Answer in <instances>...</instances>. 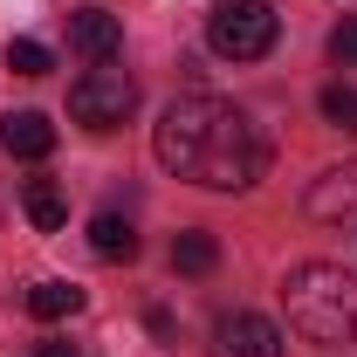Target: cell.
Wrapping results in <instances>:
<instances>
[{"label":"cell","instance_id":"6da1fadb","mask_svg":"<svg viewBox=\"0 0 357 357\" xmlns=\"http://www.w3.org/2000/svg\"><path fill=\"white\" fill-rule=\"evenodd\" d=\"M151 151L158 165L185 185H206V192H248L255 178L268 172V137L255 131V117L227 96H172L158 131H151Z\"/></svg>","mask_w":357,"mask_h":357},{"label":"cell","instance_id":"ba28073f","mask_svg":"<svg viewBox=\"0 0 357 357\" xmlns=\"http://www.w3.org/2000/svg\"><path fill=\"white\" fill-rule=\"evenodd\" d=\"M0 144H7L14 158H48V151H55V124H48L42 110H14V117L0 124Z\"/></svg>","mask_w":357,"mask_h":357},{"label":"cell","instance_id":"8992f818","mask_svg":"<svg viewBox=\"0 0 357 357\" xmlns=\"http://www.w3.org/2000/svg\"><path fill=\"white\" fill-rule=\"evenodd\" d=\"M310 220L323 227H357V165H337L310 185Z\"/></svg>","mask_w":357,"mask_h":357},{"label":"cell","instance_id":"2e32d148","mask_svg":"<svg viewBox=\"0 0 357 357\" xmlns=\"http://www.w3.org/2000/svg\"><path fill=\"white\" fill-rule=\"evenodd\" d=\"M35 357H76V344H42Z\"/></svg>","mask_w":357,"mask_h":357},{"label":"cell","instance_id":"30bf717a","mask_svg":"<svg viewBox=\"0 0 357 357\" xmlns=\"http://www.w3.org/2000/svg\"><path fill=\"white\" fill-rule=\"evenodd\" d=\"M21 206H28V220L42 227V234H55V227L69 220V199H62V185H55V178H28Z\"/></svg>","mask_w":357,"mask_h":357},{"label":"cell","instance_id":"7a4b0ae2","mask_svg":"<svg viewBox=\"0 0 357 357\" xmlns=\"http://www.w3.org/2000/svg\"><path fill=\"white\" fill-rule=\"evenodd\" d=\"M282 303L289 323L310 344H351L357 337V275L337 261H296L282 275Z\"/></svg>","mask_w":357,"mask_h":357},{"label":"cell","instance_id":"8fae6325","mask_svg":"<svg viewBox=\"0 0 357 357\" xmlns=\"http://www.w3.org/2000/svg\"><path fill=\"white\" fill-rule=\"evenodd\" d=\"M28 310L42 316V323H62V316L83 310V289H76V282H35V289H28Z\"/></svg>","mask_w":357,"mask_h":357},{"label":"cell","instance_id":"4fadbf2b","mask_svg":"<svg viewBox=\"0 0 357 357\" xmlns=\"http://www.w3.org/2000/svg\"><path fill=\"white\" fill-rule=\"evenodd\" d=\"M323 117H330L337 131L357 137V89H351V83H330V89H323Z\"/></svg>","mask_w":357,"mask_h":357},{"label":"cell","instance_id":"52a82bcc","mask_svg":"<svg viewBox=\"0 0 357 357\" xmlns=\"http://www.w3.org/2000/svg\"><path fill=\"white\" fill-rule=\"evenodd\" d=\"M69 42H76L83 62H117V48H124V21L103 14V7H83V14L69 21Z\"/></svg>","mask_w":357,"mask_h":357},{"label":"cell","instance_id":"7c38bea8","mask_svg":"<svg viewBox=\"0 0 357 357\" xmlns=\"http://www.w3.org/2000/svg\"><path fill=\"white\" fill-rule=\"evenodd\" d=\"M213 261H220V241H213V234L192 227V234L172 241V268H178V275H213Z\"/></svg>","mask_w":357,"mask_h":357},{"label":"cell","instance_id":"9a60e30c","mask_svg":"<svg viewBox=\"0 0 357 357\" xmlns=\"http://www.w3.org/2000/svg\"><path fill=\"white\" fill-rule=\"evenodd\" d=\"M330 62L357 69V21H337V28H330Z\"/></svg>","mask_w":357,"mask_h":357},{"label":"cell","instance_id":"3957f363","mask_svg":"<svg viewBox=\"0 0 357 357\" xmlns=\"http://www.w3.org/2000/svg\"><path fill=\"white\" fill-rule=\"evenodd\" d=\"M275 35H282V14L268 0H220L206 14V48L227 62H261L275 48Z\"/></svg>","mask_w":357,"mask_h":357},{"label":"cell","instance_id":"9c48e42d","mask_svg":"<svg viewBox=\"0 0 357 357\" xmlns=\"http://www.w3.org/2000/svg\"><path fill=\"white\" fill-rule=\"evenodd\" d=\"M89 248H96V261H131L137 255V227L124 213H96L89 220Z\"/></svg>","mask_w":357,"mask_h":357},{"label":"cell","instance_id":"5b68a950","mask_svg":"<svg viewBox=\"0 0 357 357\" xmlns=\"http://www.w3.org/2000/svg\"><path fill=\"white\" fill-rule=\"evenodd\" d=\"M213 357H282V330L255 310H234L213 323Z\"/></svg>","mask_w":357,"mask_h":357},{"label":"cell","instance_id":"5bb4252c","mask_svg":"<svg viewBox=\"0 0 357 357\" xmlns=\"http://www.w3.org/2000/svg\"><path fill=\"white\" fill-rule=\"evenodd\" d=\"M7 69H14V76H48L55 62H48L42 42H7Z\"/></svg>","mask_w":357,"mask_h":357},{"label":"cell","instance_id":"277c9868","mask_svg":"<svg viewBox=\"0 0 357 357\" xmlns=\"http://www.w3.org/2000/svg\"><path fill=\"white\" fill-rule=\"evenodd\" d=\"M131 110H137V83L117 62H89L83 76L69 83V117H76L83 131H117Z\"/></svg>","mask_w":357,"mask_h":357}]
</instances>
